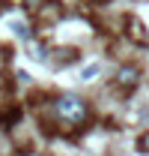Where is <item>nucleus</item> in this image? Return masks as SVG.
I'll list each match as a JSON object with an SVG mask.
<instances>
[{
    "instance_id": "1",
    "label": "nucleus",
    "mask_w": 149,
    "mask_h": 156,
    "mask_svg": "<svg viewBox=\"0 0 149 156\" xmlns=\"http://www.w3.org/2000/svg\"><path fill=\"white\" fill-rule=\"evenodd\" d=\"M51 111H54L57 123L66 126V129H81V126L90 123V105L78 93H60V96H54Z\"/></svg>"
},
{
    "instance_id": "2",
    "label": "nucleus",
    "mask_w": 149,
    "mask_h": 156,
    "mask_svg": "<svg viewBox=\"0 0 149 156\" xmlns=\"http://www.w3.org/2000/svg\"><path fill=\"white\" fill-rule=\"evenodd\" d=\"M140 78H143V69H140L137 63H122V66L113 72V87L122 90V93L128 96L131 90L140 87Z\"/></svg>"
},
{
    "instance_id": "3",
    "label": "nucleus",
    "mask_w": 149,
    "mask_h": 156,
    "mask_svg": "<svg viewBox=\"0 0 149 156\" xmlns=\"http://www.w3.org/2000/svg\"><path fill=\"white\" fill-rule=\"evenodd\" d=\"M21 117H24V111H21L18 102L3 105V108H0V132H12V129L21 123Z\"/></svg>"
},
{
    "instance_id": "4",
    "label": "nucleus",
    "mask_w": 149,
    "mask_h": 156,
    "mask_svg": "<svg viewBox=\"0 0 149 156\" xmlns=\"http://www.w3.org/2000/svg\"><path fill=\"white\" fill-rule=\"evenodd\" d=\"M125 27H128V36L134 39V42H143V45H146V27H143V21H137L134 18V15H128V18H125Z\"/></svg>"
},
{
    "instance_id": "5",
    "label": "nucleus",
    "mask_w": 149,
    "mask_h": 156,
    "mask_svg": "<svg viewBox=\"0 0 149 156\" xmlns=\"http://www.w3.org/2000/svg\"><path fill=\"white\" fill-rule=\"evenodd\" d=\"M54 54H57V57H54L57 66H72V63H78V57H81L78 48H57Z\"/></svg>"
},
{
    "instance_id": "6",
    "label": "nucleus",
    "mask_w": 149,
    "mask_h": 156,
    "mask_svg": "<svg viewBox=\"0 0 149 156\" xmlns=\"http://www.w3.org/2000/svg\"><path fill=\"white\" fill-rule=\"evenodd\" d=\"M9 27H12V33H15L21 42H30V39H33V30H30V24H24V21H12Z\"/></svg>"
},
{
    "instance_id": "7",
    "label": "nucleus",
    "mask_w": 149,
    "mask_h": 156,
    "mask_svg": "<svg viewBox=\"0 0 149 156\" xmlns=\"http://www.w3.org/2000/svg\"><path fill=\"white\" fill-rule=\"evenodd\" d=\"M134 150H137V153H143V156H149V129L134 138Z\"/></svg>"
},
{
    "instance_id": "8",
    "label": "nucleus",
    "mask_w": 149,
    "mask_h": 156,
    "mask_svg": "<svg viewBox=\"0 0 149 156\" xmlns=\"http://www.w3.org/2000/svg\"><path fill=\"white\" fill-rule=\"evenodd\" d=\"M95 75H98V66H84V69H81V81H95Z\"/></svg>"
},
{
    "instance_id": "9",
    "label": "nucleus",
    "mask_w": 149,
    "mask_h": 156,
    "mask_svg": "<svg viewBox=\"0 0 149 156\" xmlns=\"http://www.w3.org/2000/svg\"><path fill=\"white\" fill-rule=\"evenodd\" d=\"M21 6H24L27 12H36L39 6H45V0H21Z\"/></svg>"
},
{
    "instance_id": "10",
    "label": "nucleus",
    "mask_w": 149,
    "mask_h": 156,
    "mask_svg": "<svg viewBox=\"0 0 149 156\" xmlns=\"http://www.w3.org/2000/svg\"><path fill=\"white\" fill-rule=\"evenodd\" d=\"M15 81H18V84H30V75H27L24 69H18V72H15Z\"/></svg>"
},
{
    "instance_id": "11",
    "label": "nucleus",
    "mask_w": 149,
    "mask_h": 156,
    "mask_svg": "<svg viewBox=\"0 0 149 156\" xmlns=\"http://www.w3.org/2000/svg\"><path fill=\"white\" fill-rule=\"evenodd\" d=\"M146 48H149V45H146Z\"/></svg>"
}]
</instances>
